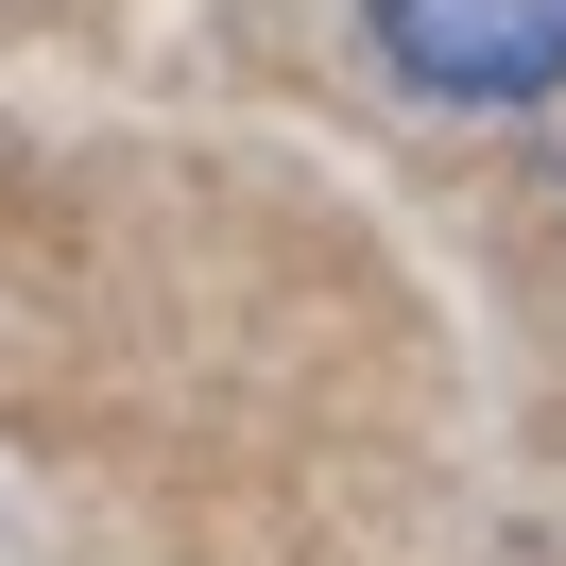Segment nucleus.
<instances>
[{
  "mask_svg": "<svg viewBox=\"0 0 566 566\" xmlns=\"http://www.w3.org/2000/svg\"><path fill=\"white\" fill-rule=\"evenodd\" d=\"M378 52L429 86V104H532L566 86V0H360Z\"/></svg>",
  "mask_w": 566,
  "mask_h": 566,
  "instance_id": "1",
  "label": "nucleus"
}]
</instances>
